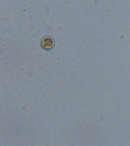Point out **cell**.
<instances>
[{
  "label": "cell",
  "mask_w": 130,
  "mask_h": 146,
  "mask_svg": "<svg viewBox=\"0 0 130 146\" xmlns=\"http://www.w3.org/2000/svg\"><path fill=\"white\" fill-rule=\"evenodd\" d=\"M55 44V41L52 37L44 36L41 40V47L44 50H50L54 47Z\"/></svg>",
  "instance_id": "obj_1"
}]
</instances>
